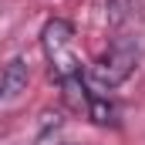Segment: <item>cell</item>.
Returning <instances> with one entry per match:
<instances>
[{"label":"cell","instance_id":"obj_3","mask_svg":"<svg viewBox=\"0 0 145 145\" xmlns=\"http://www.w3.org/2000/svg\"><path fill=\"white\" fill-rule=\"evenodd\" d=\"M27 78H31L27 61H24V57H14V61L0 71V98H17V95L27 88Z\"/></svg>","mask_w":145,"mask_h":145},{"label":"cell","instance_id":"obj_1","mask_svg":"<svg viewBox=\"0 0 145 145\" xmlns=\"http://www.w3.org/2000/svg\"><path fill=\"white\" fill-rule=\"evenodd\" d=\"M40 47H44V57L61 84L71 78H81V57L74 54V27L68 20H61V17L47 20L40 31Z\"/></svg>","mask_w":145,"mask_h":145},{"label":"cell","instance_id":"obj_2","mask_svg":"<svg viewBox=\"0 0 145 145\" xmlns=\"http://www.w3.org/2000/svg\"><path fill=\"white\" fill-rule=\"evenodd\" d=\"M138 54H142V51H138V40H135V37H118L108 51L98 57L95 78H98L105 88H118L128 74L138 68Z\"/></svg>","mask_w":145,"mask_h":145}]
</instances>
